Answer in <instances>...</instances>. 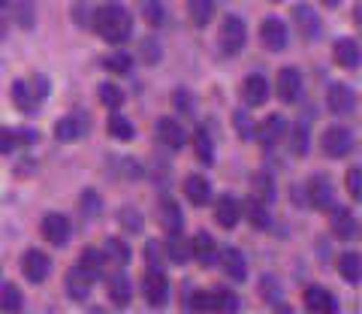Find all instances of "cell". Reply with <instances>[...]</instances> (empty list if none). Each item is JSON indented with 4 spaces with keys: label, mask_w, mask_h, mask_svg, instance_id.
<instances>
[{
    "label": "cell",
    "mask_w": 362,
    "mask_h": 314,
    "mask_svg": "<svg viewBox=\"0 0 362 314\" xmlns=\"http://www.w3.org/2000/svg\"><path fill=\"white\" fill-rule=\"evenodd\" d=\"M305 308H308L311 314H335L338 299H335L332 290H326L320 284H311L308 290H305Z\"/></svg>",
    "instance_id": "obj_17"
},
{
    "label": "cell",
    "mask_w": 362,
    "mask_h": 314,
    "mask_svg": "<svg viewBox=\"0 0 362 314\" xmlns=\"http://www.w3.org/2000/svg\"><path fill=\"white\" fill-rule=\"evenodd\" d=\"M28 82V91H30V103H33V112H40L45 97H49V78H45L42 73H33L30 78H25Z\"/></svg>",
    "instance_id": "obj_36"
},
{
    "label": "cell",
    "mask_w": 362,
    "mask_h": 314,
    "mask_svg": "<svg viewBox=\"0 0 362 314\" xmlns=\"http://www.w3.org/2000/svg\"><path fill=\"white\" fill-rule=\"evenodd\" d=\"M190 254H194V260L202 263V266H214L218 263V242H214V236L206 233V230H199L194 239H190Z\"/></svg>",
    "instance_id": "obj_19"
},
{
    "label": "cell",
    "mask_w": 362,
    "mask_h": 314,
    "mask_svg": "<svg viewBox=\"0 0 362 314\" xmlns=\"http://www.w3.org/2000/svg\"><path fill=\"white\" fill-rule=\"evenodd\" d=\"M242 97H245V106H263L266 100H269V82H266V76L263 73H251L245 78V85H242Z\"/></svg>",
    "instance_id": "obj_22"
},
{
    "label": "cell",
    "mask_w": 362,
    "mask_h": 314,
    "mask_svg": "<svg viewBox=\"0 0 362 314\" xmlns=\"http://www.w3.org/2000/svg\"><path fill=\"white\" fill-rule=\"evenodd\" d=\"M103 66L109 73H115V76H130V70H133V58L127 52H112V54H106L103 58Z\"/></svg>",
    "instance_id": "obj_38"
},
{
    "label": "cell",
    "mask_w": 362,
    "mask_h": 314,
    "mask_svg": "<svg viewBox=\"0 0 362 314\" xmlns=\"http://www.w3.org/2000/svg\"><path fill=\"white\" fill-rule=\"evenodd\" d=\"M121 227L127 230V233H139L142 230V215L136 209H121Z\"/></svg>",
    "instance_id": "obj_49"
},
{
    "label": "cell",
    "mask_w": 362,
    "mask_h": 314,
    "mask_svg": "<svg viewBox=\"0 0 362 314\" xmlns=\"http://www.w3.org/2000/svg\"><path fill=\"white\" fill-rule=\"evenodd\" d=\"M185 194H187V199H190L194 206L211 203V185H209V178H206V175H187Z\"/></svg>",
    "instance_id": "obj_29"
},
{
    "label": "cell",
    "mask_w": 362,
    "mask_h": 314,
    "mask_svg": "<svg viewBox=\"0 0 362 314\" xmlns=\"http://www.w3.org/2000/svg\"><path fill=\"white\" fill-rule=\"evenodd\" d=\"M214 221H218L223 230H233L235 223L242 221V203L233 194L218 197V203H214Z\"/></svg>",
    "instance_id": "obj_21"
},
{
    "label": "cell",
    "mask_w": 362,
    "mask_h": 314,
    "mask_svg": "<svg viewBox=\"0 0 362 314\" xmlns=\"http://www.w3.org/2000/svg\"><path fill=\"white\" fill-rule=\"evenodd\" d=\"M97 94H100V103H103L109 112H118L124 106V91L118 85H112V82H103L97 88Z\"/></svg>",
    "instance_id": "obj_39"
},
{
    "label": "cell",
    "mask_w": 362,
    "mask_h": 314,
    "mask_svg": "<svg viewBox=\"0 0 362 314\" xmlns=\"http://www.w3.org/2000/svg\"><path fill=\"white\" fill-rule=\"evenodd\" d=\"M335 61L338 66L344 70H359V40H350V37H341L335 42Z\"/></svg>",
    "instance_id": "obj_25"
},
{
    "label": "cell",
    "mask_w": 362,
    "mask_h": 314,
    "mask_svg": "<svg viewBox=\"0 0 362 314\" xmlns=\"http://www.w3.org/2000/svg\"><path fill=\"white\" fill-rule=\"evenodd\" d=\"M9 97H13V103L25 112V115H33V103H30V91H28L25 78H16L13 88H9Z\"/></svg>",
    "instance_id": "obj_42"
},
{
    "label": "cell",
    "mask_w": 362,
    "mask_h": 314,
    "mask_svg": "<svg viewBox=\"0 0 362 314\" xmlns=\"http://www.w3.org/2000/svg\"><path fill=\"white\" fill-rule=\"evenodd\" d=\"M326 106H329L332 115H350L356 109V91L344 82H332L329 91H326Z\"/></svg>",
    "instance_id": "obj_14"
},
{
    "label": "cell",
    "mask_w": 362,
    "mask_h": 314,
    "mask_svg": "<svg viewBox=\"0 0 362 314\" xmlns=\"http://www.w3.org/2000/svg\"><path fill=\"white\" fill-rule=\"evenodd\" d=\"M90 25H94V30L100 33V40H106L109 46H124L133 33V16L118 4V0H109V4L94 9Z\"/></svg>",
    "instance_id": "obj_1"
},
{
    "label": "cell",
    "mask_w": 362,
    "mask_h": 314,
    "mask_svg": "<svg viewBox=\"0 0 362 314\" xmlns=\"http://www.w3.org/2000/svg\"><path fill=\"white\" fill-rule=\"evenodd\" d=\"M242 218L251 221V227H257V230H269V223H272V218H269V203H263V199H257V197L251 194V197H247V203L242 206Z\"/></svg>",
    "instance_id": "obj_27"
},
{
    "label": "cell",
    "mask_w": 362,
    "mask_h": 314,
    "mask_svg": "<svg viewBox=\"0 0 362 314\" xmlns=\"http://www.w3.org/2000/svg\"><path fill=\"white\" fill-rule=\"evenodd\" d=\"M245 42H247V28H245V21L242 16H226L223 18V25H221V49L223 54H239L245 49Z\"/></svg>",
    "instance_id": "obj_4"
},
{
    "label": "cell",
    "mask_w": 362,
    "mask_h": 314,
    "mask_svg": "<svg viewBox=\"0 0 362 314\" xmlns=\"http://www.w3.org/2000/svg\"><path fill=\"white\" fill-rule=\"evenodd\" d=\"M21 145V136L16 130H6V127H0V154H13L16 149Z\"/></svg>",
    "instance_id": "obj_50"
},
{
    "label": "cell",
    "mask_w": 362,
    "mask_h": 314,
    "mask_svg": "<svg viewBox=\"0 0 362 314\" xmlns=\"http://www.w3.org/2000/svg\"><path fill=\"white\" fill-rule=\"evenodd\" d=\"M82 272L90 278V281H100V278L106 275V257L100 248H85L82 254H78V263H76Z\"/></svg>",
    "instance_id": "obj_24"
},
{
    "label": "cell",
    "mask_w": 362,
    "mask_h": 314,
    "mask_svg": "<svg viewBox=\"0 0 362 314\" xmlns=\"http://www.w3.org/2000/svg\"><path fill=\"white\" fill-rule=\"evenodd\" d=\"M173 106H175L178 112H185V115H187V112L194 109V97H190V91H181V88H178V91L173 94Z\"/></svg>",
    "instance_id": "obj_51"
},
{
    "label": "cell",
    "mask_w": 362,
    "mask_h": 314,
    "mask_svg": "<svg viewBox=\"0 0 362 314\" xmlns=\"http://www.w3.org/2000/svg\"><path fill=\"white\" fill-rule=\"evenodd\" d=\"M290 121L284 115H269L266 121H259V127L254 130V139H259L263 149H275V145L287 136Z\"/></svg>",
    "instance_id": "obj_12"
},
{
    "label": "cell",
    "mask_w": 362,
    "mask_h": 314,
    "mask_svg": "<svg viewBox=\"0 0 362 314\" xmlns=\"http://www.w3.org/2000/svg\"><path fill=\"white\" fill-rule=\"evenodd\" d=\"M305 199L314 206V209H329V206H335V187H332V182L326 175H314L308 185H305Z\"/></svg>",
    "instance_id": "obj_13"
},
{
    "label": "cell",
    "mask_w": 362,
    "mask_h": 314,
    "mask_svg": "<svg viewBox=\"0 0 362 314\" xmlns=\"http://www.w3.org/2000/svg\"><path fill=\"white\" fill-rule=\"evenodd\" d=\"M142 293H145V299H148V306L166 308V302H169V278H166L163 269H148V272H145Z\"/></svg>",
    "instance_id": "obj_5"
},
{
    "label": "cell",
    "mask_w": 362,
    "mask_h": 314,
    "mask_svg": "<svg viewBox=\"0 0 362 314\" xmlns=\"http://www.w3.org/2000/svg\"><path fill=\"white\" fill-rule=\"evenodd\" d=\"M0 308L4 311H21L25 308V296L16 284H0Z\"/></svg>",
    "instance_id": "obj_40"
},
{
    "label": "cell",
    "mask_w": 362,
    "mask_h": 314,
    "mask_svg": "<svg viewBox=\"0 0 362 314\" xmlns=\"http://www.w3.org/2000/svg\"><path fill=\"white\" fill-rule=\"evenodd\" d=\"M190 311H235L239 308V296L230 290H194L187 299Z\"/></svg>",
    "instance_id": "obj_2"
},
{
    "label": "cell",
    "mask_w": 362,
    "mask_h": 314,
    "mask_svg": "<svg viewBox=\"0 0 362 314\" xmlns=\"http://www.w3.org/2000/svg\"><path fill=\"white\" fill-rule=\"evenodd\" d=\"M347 190H350V197L359 199V166H350V173H347Z\"/></svg>",
    "instance_id": "obj_52"
},
{
    "label": "cell",
    "mask_w": 362,
    "mask_h": 314,
    "mask_svg": "<svg viewBox=\"0 0 362 314\" xmlns=\"http://www.w3.org/2000/svg\"><path fill=\"white\" fill-rule=\"evenodd\" d=\"M194 151L199 157V163H206V166L214 163V139H211V133L206 127H199L194 133Z\"/></svg>",
    "instance_id": "obj_37"
},
{
    "label": "cell",
    "mask_w": 362,
    "mask_h": 314,
    "mask_svg": "<svg viewBox=\"0 0 362 314\" xmlns=\"http://www.w3.org/2000/svg\"><path fill=\"white\" fill-rule=\"evenodd\" d=\"M338 275H341L347 284H354V287L362 281V257H359V251H344L341 257H338Z\"/></svg>",
    "instance_id": "obj_28"
},
{
    "label": "cell",
    "mask_w": 362,
    "mask_h": 314,
    "mask_svg": "<svg viewBox=\"0 0 362 314\" xmlns=\"http://www.w3.org/2000/svg\"><path fill=\"white\" fill-rule=\"evenodd\" d=\"M66 293H70V299H76V302H85L88 296H90V287H94V281L82 272L78 266H73L70 272H66Z\"/></svg>",
    "instance_id": "obj_26"
},
{
    "label": "cell",
    "mask_w": 362,
    "mask_h": 314,
    "mask_svg": "<svg viewBox=\"0 0 362 314\" xmlns=\"http://www.w3.org/2000/svg\"><path fill=\"white\" fill-rule=\"evenodd\" d=\"M272 4H278V0H272Z\"/></svg>",
    "instance_id": "obj_56"
},
{
    "label": "cell",
    "mask_w": 362,
    "mask_h": 314,
    "mask_svg": "<svg viewBox=\"0 0 362 314\" xmlns=\"http://www.w3.org/2000/svg\"><path fill=\"white\" fill-rule=\"evenodd\" d=\"M106 130H109V136H112V139H121V142H127V139L136 136L133 121H130V118H124V115H118V112H112V115H109Z\"/></svg>",
    "instance_id": "obj_34"
},
{
    "label": "cell",
    "mask_w": 362,
    "mask_h": 314,
    "mask_svg": "<svg viewBox=\"0 0 362 314\" xmlns=\"http://www.w3.org/2000/svg\"><path fill=\"white\" fill-rule=\"evenodd\" d=\"M9 28V6H0V37H6Z\"/></svg>",
    "instance_id": "obj_53"
},
{
    "label": "cell",
    "mask_w": 362,
    "mask_h": 314,
    "mask_svg": "<svg viewBox=\"0 0 362 314\" xmlns=\"http://www.w3.org/2000/svg\"><path fill=\"white\" fill-rule=\"evenodd\" d=\"M142 16L151 28H160L166 21V6L160 4V0H142Z\"/></svg>",
    "instance_id": "obj_43"
},
{
    "label": "cell",
    "mask_w": 362,
    "mask_h": 314,
    "mask_svg": "<svg viewBox=\"0 0 362 314\" xmlns=\"http://www.w3.org/2000/svg\"><path fill=\"white\" fill-rule=\"evenodd\" d=\"M78 211H82L85 221H97L100 211H103V199H100V194L94 187L82 190V197H78Z\"/></svg>",
    "instance_id": "obj_35"
},
{
    "label": "cell",
    "mask_w": 362,
    "mask_h": 314,
    "mask_svg": "<svg viewBox=\"0 0 362 314\" xmlns=\"http://www.w3.org/2000/svg\"><path fill=\"white\" fill-rule=\"evenodd\" d=\"M275 91H278V100L281 103H299L302 97V73L296 66H284V70H278V78H275Z\"/></svg>",
    "instance_id": "obj_10"
},
{
    "label": "cell",
    "mask_w": 362,
    "mask_h": 314,
    "mask_svg": "<svg viewBox=\"0 0 362 314\" xmlns=\"http://www.w3.org/2000/svg\"><path fill=\"white\" fill-rule=\"evenodd\" d=\"M320 4H323V6H326V9H335V6H338V4H341V0H320Z\"/></svg>",
    "instance_id": "obj_54"
},
{
    "label": "cell",
    "mask_w": 362,
    "mask_h": 314,
    "mask_svg": "<svg viewBox=\"0 0 362 314\" xmlns=\"http://www.w3.org/2000/svg\"><path fill=\"white\" fill-rule=\"evenodd\" d=\"M293 21H296V30L302 40H317L320 37V16H317V9L311 4H296L293 6Z\"/></svg>",
    "instance_id": "obj_15"
},
{
    "label": "cell",
    "mask_w": 362,
    "mask_h": 314,
    "mask_svg": "<svg viewBox=\"0 0 362 314\" xmlns=\"http://www.w3.org/2000/svg\"><path fill=\"white\" fill-rule=\"evenodd\" d=\"M13 18L18 21V28H25V30H30L33 25H37V9H33V0H16Z\"/></svg>",
    "instance_id": "obj_41"
},
{
    "label": "cell",
    "mask_w": 362,
    "mask_h": 314,
    "mask_svg": "<svg viewBox=\"0 0 362 314\" xmlns=\"http://www.w3.org/2000/svg\"><path fill=\"white\" fill-rule=\"evenodd\" d=\"M9 4H13V0H0V6H9Z\"/></svg>",
    "instance_id": "obj_55"
},
{
    "label": "cell",
    "mask_w": 362,
    "mask_h": 314,
    "mask_svg": "<svg viewBox=\"0 0 362 314\" xmlns=\"http://www.w3.org/2000/svg\"><path fill=\"white\" fill-rule=\"evenodd\" d=\"M287 136L293 142V154L305 157V154H308V145H311V121L299 118L296 124H293V130H287Z\"/></svg>",
    "instance_id": "obj_31"
},
{
    "label": "cell",
    "mask_w": 362,
    "mask_h": 314,
    "mask_svg": "<svg viewBox=\"0 0 362 314\" xmlns=\"http://www.w3.org/2000/svg\"><path fill=\"white\" fill-rule=\"evenodd\" d=\"M259 42L269 49V52H284L287 42H290V30L281 18L269 16L263 18V25H259Z\"/></svg>",
    "instance_id": "obj_11"
},
{
    "label": "cell",
    "mask_w": 362,
    "mask_h": 314,
    "mask_svg": "<svg viewBox=\"0 0 362 314\" xmlns=\"http://www.w3.org/2000/svg\"><path fill=\"white\" fill-rule=\"evenodd\" d=\"M145 266L148 269H163V251H160V245H157V239L145 242Z\"/></svg>",
    "instance_id": "obj_47"
},
{
    "label": "cell",
    "mask_w": 362,
    "mask_h": 314,
    "mask_svg": "<svg viewBox=\"0 0 362 314\" xmlns=\"http://www.w3.org/2000/svg\"><path fill=\"white\" fill-rule=\"evenodd\" d=\"M88 130H90V118L82 115V112H73V115H64L54 121V139L58 142H76L88 136Z\"/></svg>",
    "instance_id": "obj_9"
},
{
    "label": "cell",
    "mask_w": 362,
    "mask_h": 314,
    "mask_svg": "<svg viewBox=\"0 0 362 314\" xmlns=\"http://www.w3.org/2000/svg\"><path fill=\"white\" fill-rule=\"evenodd\" d=\"M320 145H323V154L332 157V161H341V157H347L350 151H354V133H350L347 127H329L320 136Z\"/></svg>",
    "instance_id": "obj_8"
},
{
    "label": "cell",
    "mask_w": 362,
    "mask_h": 314,
    "mask_svg": "<svg viewBox=\"0 0 362 314\" xmlns=\"http://www.w3.org/2000/svg\"><path fill=\"white\" fill-rule=\"evenodd\" d=\"M166 257L173 263H178V266H185L187 260H194V254H190V239H185L181 230L178 233H169V239H166Z\"/></svg>",
    "instance_id": "obj_30"
},
{
    "label": "cell",
    "mask_w": 362,
    "mask_h": 314,
    "mask_svg": "<svg viewBox=\"0 0 362 314\" xmlns=\"http://www.w3.org/2000/svg\"><path fill=\"white\" fill-rule=\"evenodd\" d=\"M139 46H142V61L145 64H157V61H160L163 58V52H160V42H157L154 37H145L142 42H139Z\"/></svg>",
    "instance_id": "obj_46"
},
{
    "label": "cell",
    "mask_w": 362,
    "mask_h": 314,
    "mask_svg": "<svg viewBox=\"0 0 362 314\" xmlns=\"http://www.w3.org/2000/svg\"><path fill=\"white\" fill-rule=\"evenodd\" d=\"M160 223L166 233H178L185 227V215H181V206L173 203V199H163L160 203Z\"/></svg>",
    "instance_id": "obj_33"
},
{
    "label": "cell",
    "mask_w": 362,
    "mask_h": 314,
    "mask_svg": "<svg viewBox=\"0 0 362 314\" xmlns=\"http://www.w3.org/2000/svg\"><path fill=\"white\" fill-rule=\"evenodd\" d=\"M218 260H221V269H223V275L230 278V281L242 284L247 278V260H245V254L239 248H223L218 254Z\"/></svg>",
    "instance_id": "obj_20"
},
{
    "label": "cell",
    "mask_w": 362,
    "mask_h": 314,
    "mask_svg": "<svg viewBox=\"0 0 362 314\" xmlns=\"http://www.w3.org/2000/svg\"><path fill=\"white\" fill-rule=\"evenodd\" d=\"M254 197L263 199V203H275V185H272V178L266 173H259L254 178Z\"/></svg>",
    "instance_id": "obj_44"
},
{
    "label": "cell",
    "mask_w": 362,
    "mask_h": 314,
    "mask_svg": "<svg viewBox=\"0 0 362 314\" xmlns=\"http://www.w3.org/2000/svg\"><path fill=\"white\" fill-rule=\"evenodd\" d=\"M259 287H263V296H266V302H272V306H275V308H284V311H287V306H284V302H281V284L275 281V278L266 275L263 281H259Z\"/></svg>",
    "instance_id": "obj_45"
},
{
    "label": "cell",
    "mask_w": 362,
    "mask_h": 314,
    "mask_svg": "<svg viewBox=\"0 0 362 314\" xmlns=\"http://www.w3.org/2000/svg\"><path fill=\"white\" fill-rule=\"evenodd\" d=\"M103 257H106V266L112 269H124L130 263V245L121 239V236H106L103 239Z\"/></svg>",
    "instance_id": "obj_23"
},
{
    "label": "cell",
    "mask_w": 362,
    "mask_h": 314,
    "mask_svg": "<svg viewBox=\"0 0 362 314\" xmlns=\"http://www.w3.org/2000/svg\"><path fill=\"white\" fill-rule=\"evenodd\" d=\"M154 136L160 139V145H166L169 151H181V149L187 145V130H185V124H181V121H175V118H169V115L157 118Z\"/></svg>",
    "instance_id": "obj_6"
},
{
    "label": "cell",
    "mask_w": 362,
    "mask_h": 314,
    "mask_svg": "<svg viewBox=\"0 0 362 314\" xmlns=\"http://www.w3.org/2000/svg\"><path fill=\"white\" fill-rule=\"evenodd\" d=\"M40 233L42 239L52 245V248H66L73 239V223L66 215L61 211H49V215H42V223H40Z\"/></svg>",
    "instance_id": "obj_3"
},
{
    "label": "cell",
    "mask_w": 362,
    "mask_h": 314,
    "mask_svg": "<svg viewBox=\"0 0 362 314\" xmlns=\"http://www.w3.org/2000/svg\"><path fill=\"white\" fill-rule=\"evenodd\" d=\"M214 13H218L214 0H187V16H190V21H194V28H206V25H211Z\"/></svg>",
    "instance_id": "obj_32"
},
{
    "label": "cell",
    "mask_w": 362,
    "mask_h": 314,
    "mask_svg": "<svg viewBox=\"0 0 362 314\" xmlns=\"http://www.w3.org/2000/svg\"><path fill=\"white\" fill-rule=\"evenodd\" d=\"M329 227H332V233L338 236V239H354L356 236V230H359V221H356V215L350 211L347 206H329Z\"/></svg>",
    "instance_id": "obj_18"
},
{
    "label": "cell",
    "mask_w": 362,
    "mask_h": 314,
    "mask_svg": "<svg viewBox=\"0 0 362 314\" xmlns=\"http://www.w3.org/2000/svg\"><path fill=\"white\" fill-rule=\"evenodd\" d=\"M21 272H25L30 284H42L52 275V257L40 248H28L25 257H21Z\"/></svg>",
    "instance_id": "obj_7"
},
{
    "label": "cell",
    "mask_w": 362,
    "mask_h": 314,
    "mask_svg": "<svg viewBox=\"0 0 362 314\" xmlns=\"http://www.w3.org/2000/svg\"><path fill=\"white\" fill-rule=\"evenodd\" d=\"M106 293H109L112 306H118V308H124L133 299V284H130V278L124 275V269H112L106 275Z\"/></svg>",
    "instance_id": "obj_16"
},
{
    "label": "cell",
    "mask_w": 362,
    "mask_h": 314,
    "mask_svg": "<svg viewBox=\"0 0 362 314\" xmlns=\"http://www.w3.org/2000/svg\"><path fill=\"white\" fill-rule=\"evenodd\" d=\"M233 118H235L233 124H235V130H239V136H242V139H254V130H257V127L251 124V118H247V109H239Z\"/></svg>",
    "instance_id": "obj_48"
}]
</instances>
